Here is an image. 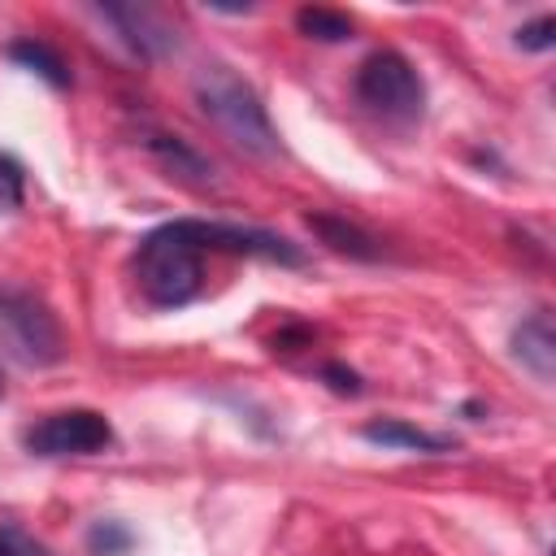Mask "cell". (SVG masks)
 <instances>
[{
    "mask_svg": "<svg viewBox=\"0 0 556 556\" xmlns=\"http://www.w3.org/2000/svg\"><path fill=\"white\" fill-rule=\"evenodd\" d=\"M135 282L152 308H182L204 287L200 248L178 230V222L152 230L135 248Z\"/></svg>",
    "mask_w": 556,
    "mask_h": 556,
    "instance_id": "1",
    "label": "cell"
},
{
    "mask_svg": "<svg viewBox=\"0 0 556 556\" xmlns=\"http://www.w3.org/2000/svg\"><path fill=\"white\" fill-rule=\"evenodd\" d=\"M195 100L204 109V117L230 139L239 143L243 152L252 156H274L282 143H278V130L261 104V96L252 91V83H243L239 74H230L226 65H213L195 78Z\"/></svg>",
    "mask_w": 556,
    "mask_h": 556,
    "instance_id": "2",
    "label": "cell"
},
{
    "mask_svg": "<svg viewBox=\"0 0 556 556\" xmlns=\"http://www.w3.org/2000/svg\"><path fill=\"white\" fill-rule=\"evenodd\" d=\"M356 100L369 113L408 126V122H421V113H426V83L404 52L378 48L356 70Z\"/></svg>",
    "mask_w": 556,
    "mask_h": 556,
    "instance_id": "3",
    "label": "cell"
},
{
    "mask_svg": "<svg viewBox=\"0 0 556 556\" xmlns=\"http://www.w3.org/2000/svg\"><path fill=\"white\" fill-rule=\"evenodd\" d=\"M0 352L17 365L61 361V326L43 300L17 287H0Z\"/></svg>",
    "mask_w": 556,
    "mask_h": 556,
    "instance_id": "4",
    "label": "cell"
},
{
    "mask_svg": "<svg viewBox=\"0 0 556 556\" xmlns=\"http://www.w3.org/2000/svg\"><path fill=\"white\" fill-rule=\"evenodd\" d=\"M22 443L35 456H91L113 443V426L96 408H61L26 426Z\"/></svg>",
    "mask_w": 556,
    "mask_h": 556,
    "instance_id": "5",
    "label": "cell"
},
{
    "mask_svg": "<svg viewBox=\"0 0 556 556\" xmlns=\"http://www.w3.org/2000/svg\"><path fill=\"white\" fill-rule=\"evenodd\" d=\"M178 230L200 248V252H235V256H261V261H274V265H304V252L274 235V230H261V226H239V222H195V217H182Z\"/></svg>",
    "mask_w": 556,
    "mask_h": 556,
    "instance_id": "6",
    "label": "cell"
},
{
    "mask_svg": "<svg viewBox=\"0 0 556 556\" xmlns=\"http://www.w3.org/2000/svg\"><path fill=\"white\" fill-rule=\"evenodd\" d=\"M117 35H122V43L135 52V56H143V61H156V56H165L178 39H174V30L161 22V13L156 9H148V4H100L96 9Z\"/></svg>",
    "mask_w": 556,
    "mask_h": 556,
    "instance_id": "7",
    "label": "cell"
},
{
    "mask_svg": "<svg viewBox=\"0 0 556 556\" xmlns=\"http://www.w3.org/2000/svg\"><path fill=\"white\" fill-rule=\"evenodd\" d=\"M513 356H517L539 382H552V374H556V330H552V313H530V317L513 330Z\"/></svg>",
    "mask_w": 556,
    "mask_h": 556,
    "instance_id": "8",
    "label": "cell"
},
{
    "mask_svg": "<svg viewBox=\"0 0 556 556\" xmlns=\"http://www.w3.org/2000/svg\"><path fill=\"white\" fill-rule=\"evenodd\" d=\"M308 230H313L330 252H339V256H352V261H378V256H382V243H378L369 230H361L356 222H343V217H334V213H308Z\"/></svg>",
    "mask_w": 556,
    "mask_h": 556,
    "instance_id": "9",
    "label": "cell"
},
{
    "mask_svg": "<svg viewBox=\"0 0 556 556\" xmlns=\"http://www.w3.org/2000/svg\"><path fill=\"white\" fill-rule=\"evenodd\" d=\"M361 434H365L369 443H382V447H408V452H426V456H434V452H452V439L430 434V430H421V426H408V421H400V417L369 421Z\"/></svg>",
    "mask_w": 556,
    "mask_h": 556,
    "instance_id": "10",
    "label": "cell"
},
{
    "mask_svg": "<svg viewBox=\"0 0 556 556\" xmlns=\"http://www.w3.org/2000/svg\"><path fill=\"white\" fill-rule=\"evenodd\" d=\"M9 61L22 65V70H30V74H39V78H43L48 87H56V91L70 87V70H65L61 52H52V48L39 43V39H13V43H9Z\"/></svg>",
    "mask_w": 556,
    "mask_h": 556,
    "instance_id": "11",
    "label": "cell"
},
{
    "mask_svg": "<svg viewBox=\"0 0 556 556\" xmlns=\"http://www.w3.org/2000/svg\"><path fill=\"white\" fill-rule=\"evenodd\" d=\"M148 148H152V156H161V165L174 169L178 178H191V182H208V178H213V165H208L200 152H191L182 139H174V135H152Z\"/></svg>",
    "mask_w": 556,
    "mask_h": 556,
    "instance_id": "12",
    "label": "cell"
},
{
    "mask_svg": "<svg viewBox=\"0 0 556 556\" xmlns=\"http://www.w3.org/2000/svg\"><path fill=\"white\" fill-rule=\"evenodd\" d=\"M295 30L300 35H308V39H317V43H343V39H352V17L348 13H339V9H326V4H304L300 13H295Z\"/></svg>",
    "mask_w": 556,
    "mask_h": 556,
    "instance_id": "13",
    "label": "cell"
},
{
    "mask_svg": "<svg viewBox=\"0 0 556 556\" xmlns=\"http://www.w3.org/2000/svg\"><path fill=\"white\" fill-rule=\"evenodd\" d=\"M135 547V534H130V526L126 521H96L91 530H87V552L91 556H126Z\"/></svg>",
    "mask_w": 556,
    "mask_h": 556,
    "instance_id": "14",
    "label": "cell"
},
{
    "mask_svg": "<svg viewBox=\"0 0 556 556\" xmlns=\"http://www.w3.org/2000/svg\"><path fill=\"white\" fill-rule=\"evenodd\" d=\"M26 195V169L17 156L0 152V208H17Z\"/></svg>",
    "mask_w": 556,
    "mask_h": 556,
    "instance_id": "15",
    "label": "cell"
},
{
    "mask_svg": "<svg viewBox=\"0 0 556 556\" xmlns=\"http://www.w3.org/2000/svg\"><path fill=\"white\" fill-rule=\"evenodd\" d=\"M517 48L521 52H547L552 43H556V17H534V22H526V26H517Z\"/></svg>",
    "mask_w": 556,
    "mask_h": 556,
    "instance_id": "16",
    "label": "cell"
},
{
    "mask_svg": "<svg viewBox=\"0 0 556 556\" xmlns=\"http://www.w3.org/2000/svg\"><path fill=\"white\" fill-rule=\"evenodd\" d=\"M317 378H321L334 395H361V374L348 369V365H339V361H326V365L317 369Z\"/></svg>",
    "mask_w": 556,
    "mask_h": 556,
    "instance_id": "17",
    "label": "cell"
},
{
    "mask_svg": "<svg viewBox=\"0 0 556 556\" xmlns=\"http://www.w3.org/2000/svg\"><path fill=\"white\" fill-rule=\"evenodd\" d=\"M0 556H48L26 530L17 526H0Z\"/></svg>",
    "mask_w": 556,
    "mask_h": 556,
    "instance_id": "18",
    "label": "cell"
}]
</instances>
